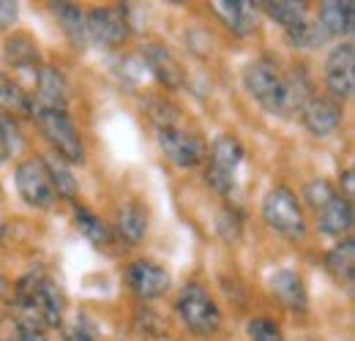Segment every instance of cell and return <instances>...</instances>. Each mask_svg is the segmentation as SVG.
I'll return each instance as SVG.
<instances>
[{
	"mask_svg": "<svg viewBox=\"0 0 355 341\" xmlns=\"http://www.w3.org/2000/svg\"><path fill=\"white\" fill-rule=\"evenodd\" d=\"M14 308H17L19 325H31V328H42V331L46 325L49 328L60 325V320L66 317L63 292L44 273H28L25 279H19V284L14 290Z\"/></svg>",
	"mask_w": 355,
	"mask_h": 341,
	"instance_id": "obj_1",
	"label": "cell"
},
{
	"mask_svg": "<svg viewBox=\"0 0 355 341\" xmlns=\"http://www.w3.org/2000/svg\"><path fill=\"white\" fill-rule=\"evenodd\" d=\"M243 85L246 90L266 107L270 115H287L290 107V93H287V80L279 74L273 60H254L243 71Z\"/></svg>",
	"mask_w": 355,
	"mask_h": 341,
	"instance_id": "obj_2",
	"label": "cell"
},
{
	"mask_svg": "<svg viewBox=\"0 0 355 341\" xmlns=\"http://www.w3.org/2000/svg\"><path fill=\"white\" fill-rule=\"evenodd\" d=\"M263 218L270 229H276L279 235L298 241L306 235V216L298 202V197L287 189V186H276L270 189L263 200Z\"/></svg>",
	"mask_w": 355,
	"mask_h": 341,
	"instance_id": "obj_3",
	"label": "cell"
},
{
	"mask_svg": "<svg viewBox=\"0 0 355 341\" xmlns=\"http://www.w3.org/2000/svg\"><path fill=\"white\" fill-rule=\"evenodd\" d=\"M178 317L183 320V325L194 333V336H214L222 325V311L216 306V300L211 298L200 284H189L180 295H178Z\"/></svg>",
	"mask_w": 355,
	"mask_h": 341,
	"instance_id": "obj_4",
	"label": "cell"
},
{
	"mask_svg": "<svg viewBox=\"0 0 355 341\" xmlns=\"http://www.w3.org/2000/svg\"><path fill=\"white\" fill-rule=\"evenodd\" d=\"M36 121H39V128H42V134L46 137V142L52 145V150H55L58 159H63L66 164H83L85 161L83 137H80L74 121L66 112L44 110V112H36Z\"/></svg>",
	"mask_w": 355,
	"mask_h": 341,
	"instance_id": "obj_5",
	"label": "cell"
},
{
	"mask_svg": "<svg viewBox=\"0 0 355 341\" xmlns=\"http://www.w3.org/2000/svg\"><path fill=\"white\" fill-rule=\"evenodd\" d=\"M241 164H243V145L232 134L216 137L211 145V159H208V172H205L208 186L219 194H230L235 189V175Z\"/></svg>",
	"mask_w": 355,
	"mask_h": 341,
	"instance_id": "obj_6",
	"label": "cell"
},
{
	"mask_svg": "<svg viewBox=\"0 0 355 341\" xmlns=\"http://www.w3.org/2000/svg\"><path fill=\"white\" fill-rule=\"evenodd\" d=\"M14 183H17V191H19L22 202H28L31 208L49 211L58 202V194H55V189H52V183L46 177L44 164L39 159L22 161L14 172Z\"/></svg>",
	"mask_w": 355,
	"mask_h": 341,
	"instance_id": "obj_7",
	"label": "cell"
},
{
	"mask_svg": "<svg viewBox=\"0 0 355 341\" xmlns=\"http://www.w3.org/2000/svg\"><path fill=\"white\" fill-rule=\"evenodd\" d=\"M85 33L98 46H121L129 39V22L126 8H96L85 17Z\"/></svg>",
	"mask_w": 355,
	"mask_h": 341,
	"instance_id": "obj_8",
	"label": "cell"
},
{
	"mask_svg": "<svg viewBox=\"0 0 355 341\" xmlns=\"http://www.w3.org/2000/svg\"><path fill=\"white\" fill-rule=\"evenodd\" d=\"M325 85L334 98H353L355 90V46L350 42L331 49L325 60Z\"/></svg>",
	"mask_w": 355,
	"mask_h": 341,
	"instance_id": "obj_9",
	"label": "cell"
},
{
	"mask_svg": "<svg viewBox=\"0 0 355 341\" xmlns=\"http://www.w3.org/2000/svg\"><path fill=\"white\" fill-rule=\"evenodd\" d=\"M66 104H69V82H66V77L52 66L39 69L36 71V93L31 98V115L44 112V110L66 112Z\"/></svg>",
	"mask_w": 355,
	"mask_h": 341,
	"instance_id": "obj_10",
	"label": "cell"
},
{
	"mask_svg": "<svg viewBox=\"0 0 355 341\" xmlns=\"http://www.w3.org/2000/svg\"><path fill=\"white\" fill-rule=\"evenodd\" d=\"M159 145L164 150V156L180 167V170H189V167H197L202 161V142L183 131L178 126H162L159 128Z\"/></svg>",
	"mask_w": 355,
	"mask_h": 341,
	"instance_id": "obj_11",
	"label": "cell"
},
{
	"mask_svg": "<svg viewBox=\"0 0 355 341\" xmlns=\"http://www.w3.org/2000/svg\"><path fill=\"white\" fill-rule=\"evenodd\" d=\"M170 284H173L170 273L162 265L150 262V259H137V262L129 265V287L134 290L137 298L142 300L162 298L170 290Z\"/></svg>",
	"mask_w": 355,
	"mask_h": 341,
	"instance_id": "obj_12",
	"label": "cell"
},
{
	"mask_svg": "<svg viewBox=\"0 0 355 341\" xmlns=\"http://www.w3.org/2000/svg\"><path fill=\"white\" fill-rule=\"evenodd\" d=\"M298 112H301L304 126L309 128L314 137H328L342 123V107L325 96H309Z\"/></svg>",
	"mask_w": 355,
	"mask_h": 341,
	"instance_id": "obj_13",
	"label": "cell"
},
{
	"mask_svg": "<svg viewBox=\"0 0 355 341\" xmlns=\"http://www.w3.org/2000/svg\"><path fill=\"white\" fill-rule=\"evenodd\" d=\"M142 60H145V66L153 71V77L162 85H167L170 90L180 87V82H183V69H180V63L173 58V52L167 46H162V44H145L142 46Z\"/></svg>",
	"mask_w": 355,
	"mask_h": 341,
	"instance_id": "obj_14",
	"label": "cell"
},
{
	"mask_svg": "<svg viewBox=\"0 0 355 341\" xmlns=\"http://www.w3.org/2000/svg\"><path fill=\"white\" fill-rule=\"evenodd\" d=\"M270 292H273V298L279 300L284 308H290V311H304L306 303H309L304 279L295 270H290V268L276 270L270 276Z\"/></svg>",
	"mask_w": 355,
	"mask_h": 341,
	"instance_id": "obj_15",
	"label": "cell"
},
{
	"mask_svg": "<svg viewBox=\"0 0 355 341\" xmlns=\"http://www.w3.org/2000/svg\"><path fill=\"white\" fill-rule=\"evenodd\" d=\"M317 227L322 235L342 238L353 229V205L345 197H331L320 211H317Z\"/></svg>",
	"mask_w": 355,
	"mask_h": 341,
	"instance_id": "obj_16",
	"label": "cell"
},
{
	"mask_svg": "<svg viewBox=\"0 0 355 341\" xmlns=\"http://www.w3.org/2000/svg\"><path fill=\"white\" fill-rule=\"evenodd\" d=\"M322 33L331 36H350L355 28V3L350 0H328L320 6V22Z\"/></svg>",
	"mask_w": 355,
	"mask_h": 341,
	"instance_id": "obj_17",
	"label": "cell"
},
{
	"mask_svg": "<svg viewBox=\"0 0 355 341\" xmlns=\"http://www.w3.org/2000/svg\"><path fill=\"white\" fill-rule=\"evenodd\" d=\"M214 11L224 19V25L235 36H249L257 28V8L246 0H216Z\"/></svg>",
	"mask_w": 355,
	"mask_h": 341,
	"instance_id": "obj_18",
	"label": "cell"
},
{
	"mask_svg": "<svg viewBox=\"0 0 355 341\" xmlns=\"http://www.w3.org/2000/svg\"><path fill=\"white\" fill-rule=\"evenodd\" d=\"M325 268L328 273L345 284V287H353V276H355V243L350 238H345L339 246H334L328 256H325Z\"/></svg>",
	"mask_w": 355,
	"mask_h": 341,
	"instance_id": "obj_19",
	"label": "cell"
},
{
	"mask_svg": "<svg viewBox=\"0 0 355 341\" xmlns=\"http://www.w3.org/2000/svg\"><path fill=\"white\" fill-rule=\"evenodd\" d=\"M260 8L273 22H279L284 28V33H290L306 22V6L295 3V0H266V3H260Z\"/></svg>",
	"mask_w": 355,
	"mask_h": 341,
	"instance_id": "obj_20",
	"label": "cell"
},
{
	"mask_svg": "<svg viewBox=\"0 0 355 341\" xmlns=\"http://www.w3.org/2000/svg\"><path fill=\"white\" fill-rule=\"evenodd\" d=\"M42 164H44L46 177H49L55 194H58V197H66V200H74V197H77V177H74V172L69 170V164H66L63 159H58L55 153L44 156Z\"/></svg>",
	"mask_w": 355,
	"mask_h": 341,
	"instance_id": "obj_21",
	"label": "cell"
},
{
	"mask_svg": "<svg viewBox=\"0 0 355 341\" xmlns=\"http://www.w3.org/2000/svg\"><path fill=\"white\" fill-rule=\"evenodd\" d=\"M52 11L58 17V22L63 25V33L69 36V42L74 46H83L88 42V33H85V14L80 11V6L74 3H52Z\"/></svg>",
	"mask_w": 355,
	"mask_h": 341,
	"instance_id": "obj_22",
	"label": "cell"
},
{
	"mask_svg": "<svg viewBox=\"0 0 355 341\" xmlns=\"http://www.w3.org/2000/svg\"><path fill=\"white\" fill-rule=\"evenodd\" d=\"M118 232L129 243H139L145 238V232H148V216H145V211L137 202H126L118 211Z\"/></svg>",
	"mask_w": 355,
	"mask_h": 341,
	"instance_id": "obj_23",
	"label": "cell"
},
{
	"mask_svg": "<svg viewBox=\"0 0 355 341\" xmlns=\"http://www.w3.org/2000/svg\"><path fill=\"white\" fill-rule=\"evenodd\" d=\"M6 60L14 66V69H36L39 66V46L31 36H14L6 42Z\"/></svg>",
	"mask_w": 355,
	"mask_h": 341,
	"instance_id": "obj_24",
	"label": "cell"
},
{
	"mask_svg": "<svg viewBox=\"0 0 355 341\" xmlns=\"http://www.w3.org/2000/svg\"><path fill=\"white\" fill-rule=\"evenodd\" d=\"M74 221H77V229L88 238L90 243H96V246H110V243H112L110 227H107L96 213H90L88 208L74 205Z\"/></svg>",
	"mask_w": 355,
	"mask_h": 341,
	"instance_id": "obj_25",
	"label": "cell"
},
{
	"mask_svg": "<svg viewBox=\"0 0 355 341\" xmlns=\"http://www.w3.org/2000/svg\"><path fill=\"white\" fill-rule=\"evenodd\" d=\"M60 331H63V341H96L98 336V325L88 311H74V314L63 317Z\"/></svg>",
	"mask_w": 355,
	"mask_h": 341,
	"instance_id": "obj_26",
	"label": "cell"
},
{
	"mask_svg": "<svg viewBox=\"0 0 355 341\" xmlns=\"http://www.w3.org/2000/svg\"><path fill=\"white\" fill-rule=\"evenodd\" d=\"M0 110L14 115H31V96L0 71Z\"/></svg>",
	"mask_w": 355,
	"mask_h": 341,
	"instance_id": "obj_27",
	"label": "cell"
},
{
	"mask_svg": "<svg viewBox=\"0 0 355 341\" xmlns=\"http://www.w3.org/2000/svg\"><path fill=\"white\" fill-rule=\"evenodd\" d=\"M22 148V134L8 115H0V164H6Z\"/></svg>",
	"mask_w": 355,
	"mask_h": 341,
	"instance_id": "obj_28",
	"label": "cell"
},
{
	"mask_svg": "<svg viewBox=\"0 0 355 341\" xmlns=\"http://www.w3.org/2000/svg\"><path fill=\"white\" fill-rule=\"evenodd\" d=\"M216 232L224 241H238L243 232V218L235 208H224L222 213L216 216Z\"/></svg>",
	"mask_w": 355,
	"mask_h": 341,
	"instance_id": "obj_29",
	"label": "cell"
},
{
	"mask_svg": "<svg viewBox=\"0 0 355 341\" xmlns=\"http://www.w3.org/2000/svg\"><path fill=\"white\" fill-rule=\"evenodd\" d=\"M249 339L252 341H284L282 331L276 322H270L266 317H257L249 322Z\"/></svg>",
	"mask_w": 355,
	"mask_h": 341,
	"instance_id": "obj_30",
	"label": "cell"
},
{
	"mask_svg": "<svg viewBox=\"0 0 355 341\" xmlns=\"http://www.w3.org/2000/svg\"><path fill=\"white\" fill-rule=\"evenodd\" d=\"M331 197H336V191H334V186H331L328 180H311L309 186H306V202H311L317 211H320Z\"/></svg>",
	"mask_w": 355,
	"mask_h": 341,
	"instance_id": "obj_31",
	"label": "cell"
},
{
	"mask_svg": "<svg viewBox=\"0 0 355 341\" xmlns=\"http://www.w3.org/2000/svg\"><path fill=\"white\" fill-rule=\"evenodd\" d=\"M0 341H46V333L42 328H31V325H14V331L8 336H3Z\"/></svg>",
	"mask_w": 355,
	"mask_h": 341,
	"instance_id": "obj_32",
	"label": "cell"
},
{
	"mask_svg": "<svg viewBox=\"0 0 355 341\" xmlns=\"http://www.w3.org/2000/svg\"><path fill=\"white\" fill-rule=\"evenodd\" d=\"M17 22V3L0 0V28H8Z\"/></svg>",
	"mask_w": 355,
	"mask_h": 341,
	"instance_id": "obj_33",
	"label": "cell"
},
{
	"mask_svg": "<svg viewBox=\"0 0 355 341\" xmlns=\"http://www.w3.org/2000/svg\"><path fill=\"white\" fill-rule=\"evenodd\" d=\"M342 183H345V191H347V202L353 200V170H345V175H342Z\"/></svg>",
	"mask_w": 355,
	"mask_h": 341,
	"instance_id": "obj_34",
	"label": "cell"
}]
</instances>
